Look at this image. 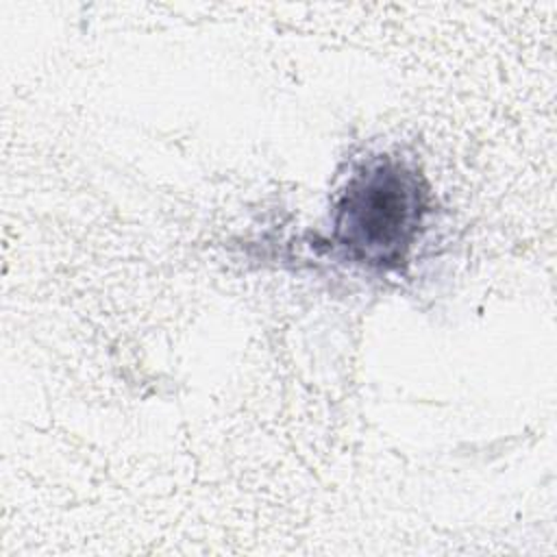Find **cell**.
Here are the masks:
<instances>
[{
	"label": "cell",
	"mask_w": 557,
	"mask_h": 557,
	"mask_svg": "<svg viewBox=\"0 0 557 557\" xmlns=\"http://www.w3.org/2000/svg\"><path fill=\"white\" fill-rule=\"evenodd\" d=\"M424 209L426 191L418 172L394 159H374L342 191L333 239L350 261L392 270L407 259Z\"/></svg>",
	"instance_id": "6da1fadb"
}]
</instances>
